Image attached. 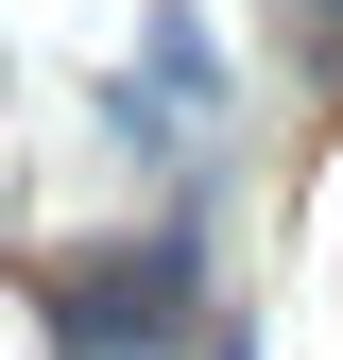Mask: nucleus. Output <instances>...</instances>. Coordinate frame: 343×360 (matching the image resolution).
<instances>
[]
</instances>
